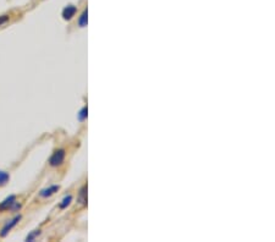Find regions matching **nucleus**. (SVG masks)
Listing matches in <instances>:
<instances>
[{"instance_id": "1", "label": "nucleus", "mask_w": 275, "mask_h": 242, "mask_svg": "<svg viewBox=\"0 0 275 242\" xmlns=\"http://www.w3.org/2000/svg\"><path fill=\"white\" fill-rule=\"evenodd\" d=\"M64 158H65V152H64L63 149L56 150V152L51 155V158L49 162H50V165L56 167V165H60L61 163L64 162Z\"/></svg>"}, {"instance_id": "2", "label": "nucleus", "mask_w": 275, "mask_h": 242, "mask_svg": "<svg viewBox=\"0 0 275 242\" xmlns=\"http://www.w3.org/2000/svg\"><path fill=\"white\" fill-rule=\"evenodd\" d=\"M16 203V197L10 196L5 199L4 202L0 203V211H7V209H12L14 204Z\"/></svg>"}, {"instance_id": "3", "label": "nucleus", "mask_w": 275, "mask_h": 242, "mask_svg": "<svg viewBox=\"0 0 275 242\" xmlns=\"http://www.w3.org/2000/svg\"><path fill=\"white\" fill-rule=\"evenodd\" d=\"M75 14H76V6H74V5H68V6L63 10V17L65 20L73 19V17L75 16Z\"/></svg>"}, {"instance_id": "4", "label": "nucleus", "mask_w": 275, "mask_h": 242, "mask_svg": "<svg viewBox=\"0 0 275 242\" xmlns=\"http://www.w3.org/2000/svg\"><path fill=\"white\" fill-rule=\"evenodd\" d=\"M20 219H21V217H20V216H19V217H16V218H15V219H12V220H11V221H10V223H7V224H6V225H5V226H4V228H2V230H1V234H0V235H1V236H5V235H6V234H7V233H9V231H10V230H11V229H12V228H14V226H15V225H16V224H17V221H19V220H20Z\"/></svg>"}, {"instance_id": "5", "label": "nucleus", "mask_w": 275, "mask_h": 242, "mask_svg": "<svg viewBox=\"0 0 275 242\" xmlns=\"http://www.w3.org/2000/svg\"><path fill=\"white\" fill-rule=\"evenodd\" d=\"M58 190H59V186H51V187H49V189L43 190V191L41 192V196L42 197H49V196H51V194H55Z\"/></svg>"}, {"instance_id": "6", "label": "nucleus", "mask_w": 275, "mask_h": 242, "mask_svg": "<svg viewBox=\"0 0 275 242\" xmlns=\"http://www.w3.org/2000/svg\"><path fill=\"white\" fill-rule=\"evenodd\" d=\"M10 180V175L6 171H1L0 170V186H4L6 185V182Z\"/></svg>"}, {"instance_id": "7", "label": "nucleus", "mask_w": 275, "mask_h": 242, "mask_svg": "<svg viewBox=\"0 0 275 242\" xmlns=\"http://www.w3.org/2000/svg\"><path fill=\"white\" fill-rule=\"evenodd\" d=\"M78 24H80L81 27H85L86 24H87V10H85V11H83V14L81 15Z\"/></svg>"}, {"instance_id": "8", "label": "nucleus", "mask_w": 275, "mask_h": 242, "mask_svg": "<svg viewBox=\"0 0 275 242\" xmlns=\"http://www.w3.org/2000/svg\"><path fill=\"white\" fill-rule=\"evenodd\" d=\"M70 202H71V196H69V197H66V198H64L63 203L60 204V208H65L66 206H69V204H70Z\"/></svg>"}, {"instance_id": "9", "label": "nucleus", "mask_w": 275, "mask_h": 242, "mask_svg": "<svg viewBox=\"0 0 275 242\" xmlns=\"http://www.w3.org/2000/svg\"><path fill=\"white\" fill-rule=\"evenodd\" d=\"M80 199H81V202H82V203H85V202H86V187H83V189L81 190Z\"/></svg>"}, {"instance_id": "10", "label": "nucleus", "mask_w": 275, "mask_h": 242, "mask_svg": "<svg viewBox=\"0 0 275 242\" xmlns=\"http://www.w3.org/2000/svg\"><path fill=\"white\" fill-rule=\"evenodd\" d=\"M39 234H41V233H39V230H38V231H36V233H32V234H31V235H29V236H27V239H26V240H27V241H32V240H33V239H34V238H36V236H37V235H39Z\"/></svg>"}, {"instance_id": "11", "label": "nucleus", "mask_w": 275, "mask_h": 242, "mask_svg": "<svg viewBox=\"0 0 275 242\" xmlns=\"http://www.w3.org/2000/svg\"><path fill=\"white\" fill-rule=\"evenodd\" d=\"M9 21V16H6V15H2V16H0V26L1 24H4L5 22Z\"/></svg>"}, {"instance_id": "12", "label": "nucleus", "mask_w": 275, "mask_h": 242, "mask_svg": "<svg viewBox=\"0 0 275 242\" xmlns=\"http://www.w3.org/2000/svg\"><path fill=\"white\" fill-rule=\"evenodd\" d=\"M86 112H87V109H86V108H85V109L82 110V113H81V114H82V115H81V119H85V118H86Z\"/></svg>"}]
</instances>
